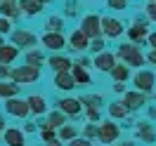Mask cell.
Here are the masks:
<instances>
[{
  "mask_svg": "<svg viewBox=\"0 0 156 146\" xmlns=\"http://www.w3.org/2000/svg\"><path fill=\"white\" fill-rule=\"evenodd\" d=\"M118 57L126 59L130 66H142V61H144L142 52L137 47H133V45H121V47H118Z\"/></svg>",
  "mask_w": 156,
  "mask_h": 146,
  "instance_id": "1",
  "label": "cell"
},
{
  "mask_svg": "<svg viewBox=\"0 0 156 146\" xmlns=\"http://www.w3.org/2000/svg\"><path fill=\"white\" fill-rule=\"evenodd\" d=\"M12 78L17 80V83H31V80L38 78V68H33V66L14 68V71H12Z\"/></svg>",
  "mask_w": 156,
  "mask_h": 146,
  "instance_id": "2",
  "label": "cell"
},
{
  "mask_svg": "<svg viewBox=\"0 0 156 146\" xmlns=\"http://www.w3.org/2000/svg\"><path fill=\"white\" fill-rule=\"evenodd\" d=\"M99 31H104V36H109V38H116V36H121L123 33V26L118 24L116 19H99Z\"/></svg>",
  "mask_w": 156,
  "mask_h": 146,
  "instance_id": "3",
  "label": "cell"
},
{
  "mask_svg": "<svg viewBox=\"0 0 156 146\" xmlns=\"http://www.w3.org/2000/svg\"><path fill=\"white\" fill-rule=\"evenodd\" d=\"M80 33H83L85 38H97L99 36V17H85Z\"/></svg>",
  "mask_w": 156,
  "mask_h": 146,
  "instance_id": "4",
  "label": "cell"
},
{
  "mask_svg": "<svg viewBox=\"0 0 156 146\" xmlns=\"http://www.w3.org/2000/svg\"><path fill=\"white\" fill-rule=\"evenodd\" d=\"M97 134L104 144H111V141H116V137H118V127L114 125V123H102V127L97 130Z\"/></svg>",
  "mask_w": 156,
  "mask_h": 146,
  "instance_id": "5",
  "label": "cell"
},
{
  "mask_svg": "<svg viewBox=\"0 0 156 146\" xmlns=\"http://www.w3.org/2000/svg\"><path fill=\"white\" fill-rule=\"evenodd\" d=\"M135 85H137L140 92H149V90L154 87V73H149V71L137 73V76H135Z\"/></svg>",
  "mask_w": 156,
  "mask_h": 146,
  "instance_id": "6",
  "label": "cell"
},
{
  "mask_svg": "<svg viewBox=\"0 0 156 146\" xmlns=\"http://www.w3.org/2000/svg\"><path fill=\"white\" fill-rule=\"evenodd\" d=\"M5 108H7V113H12V116H26L29 113V104L21 101V99H7Z\"/></svg>",
  "mask_w": 156,
  "mask_h": 146,
  "instance_id": "7",
  "label": "cell"
},
{
  "mask_svg": "<svg viewBox=\"0 0 156 146\" xmlns=\"http://www.w3.org/2000/svg\"><path fill=\"white\" fill-rule=\"evenodd\" d=\"M12 40H14L17 45H26V47L36 45V36L29 33V31H14V33H12Z\"/></svg>",
  "mask_w": 156,
  "mask_h": 146,
  "instance_id": "8",
  "label": "cell"
},
{
  "mask_svg": "<svg viewBox=\"0 0 156 146\" xmlns=\"http://www.w3.org/2000/svg\"><path fill=\"white\" fill-rule=\"evenodd\" d=\"M55 83H57V87H59V90H73V87H76V80H73V76H69L66 71L57 73Z\"/></svg>",
  "mask_w": 156,
  "mask_h": 146,
  "instance_id": "9",
  "label": "cell"
},
{
  "mask_svg": "<svg viewBox=\"0 0 156 146\" xmlns=\"http://www.w3.org/2000/svg\"><path fill=\"white\" fill-rule=\"evenodd\" d=\"M43 42H45V47H50V49H62L64 47V38H62L59 33H45Z\"/></svg>",
  "mask_w": 156,
  "mask_h": 146,
  "instance_id": "10",
  "label": "cell"
},
{
  "mask_svg": "<svg viewBox=\"0 0 156 146\" xmlns=\"http://www.w3.org/2000/svg\"><path fill=\"white\" fill-rule=\"evenodd\" d=\"M5 141L7 146H24V134H21L19 130H5Z\"/></svg>",
  "mask_w": 156,
  "mask_h": 146,
  "instance_id": "11",
  "label": "cell"
},
{
  "mask_svg": "<svg viewBox=\"0 0 156 146\" xmlns=\"http://www.w3.org/2000/svg\"><path fill=\"white\" fill-rule=\"evenodd\" d=\"M59 108H62L64 113L76 116L78 111H80V101H78V99H62V101H59Z\"/></svg>",
  "mask_w": 156,
  "mask_h": 146,
  "instance_id": "12",
  "label": "cell"
},
{
  "mask_svg": "<svg viewBox=\"0 0 156 146\" xmlns=\"http://www.w3.org/2000/svg\"><path fill=\"white\" fill-rule=\"evenodd\" d=\"M95 64H97V68H99V71H111V68L116 66V64H114V57H111L109 52L99 54V57L95 59Z\"/></svg>",
  "mask_w": 156,
  "mask_h": 146,
  "instance_id": "13",
  "label": "cell"
},
{
  "mask_svg": "<svg viewBox=\"0 0 156 146\" xmlns=\"http://www.w3.org/2000/svg\"><path fill=\"white\" fill-rule=\"evenodd\" d=\"M29 111H33V113H45V99L38 97V94H33V97H29Z\"/></svg>",
  "mask_w": 156,
  "mask_h": 146,
  "instance_id": "14",
  "label": "cell"
},
{
  "mask_svg": "<svg viewBox=\"0 0 156 146\" xmlns=\"http://www.w3.org/2000/svg\"><path fill=\"white\" fill-rule=\"evenodd\" d=\"M142 104H144V97L140 92H130V94H126V104L123 106L126 108H140Z\"/></svg>",
  "mask_w": 156,
  "mask_h": 146,
  "instance_id": "15",
  "label": "cell"
},
{
  "mask_svg": "<svg viewBox=\"0 0 156 146\" xmlns=\"http://www.w3.org/2000/svg\"><path fill=\"white\" fill-rule=\"evenodd\" d=\"M17 59V47H10V45H0V61L7 64V61H14Z\"/></svg>",
  "mask_w": 156,
  "mask_h": 146,
  "instance_id": "16",
  "label": "cell"
},
{
  "mask_svg": "<svg viewBox=\"0 0 156 146\" xmlns=\"http://www.w3.org/2000/svg\"><path fill=\"white\" fill-rule=\"evenodd\" d=\"M71 45H73V49H85L88 47V38H85L80 31H76V33L71 36Z\"/></svg>",
  "mask_w": 156,
  "mask_h": 146,
  "instance_id": "17",
  "label": "cell"
},
{
  "mask_svg": "<svg viewBox=\"0 0 156 146\" xmlns=\"http://www.w3.org/2000/svg\"><path fill=\"white\" fill-rule=\"evenodd\" d=\"M19 92V85H10V83H0V97L12 99L14 94Z\"/></svg>",
  "mask_w": 156,
  "mask_h": 146,
  "instance_id": "18",
  "label": "cell"
},
{
  "mask_svg": "<svg viewBox=\"0 0 156 146\" xmlns=\"http://www.w3.org/2000/svg\"><path fill=\"white\" fill-rule=\"evenodd\" d=\"M21 10L26 12V14H38L40 2H36V0H21Z\"/></svg>",
  "mask_w": 156,
  "mask_h": 146,
  "instance_id": "19",
  "label": "cell"
},
{
  "mask_svg": "<svg viewBox=\"0 0 156 146\" xmlns=\"http://www.w3.org/2000/svg\"><path fill=\"white\" fill-rule=\"evenodd\" d=\"M50 66L57 68L59 73H62V71H66V68L71 66V61H69V59H62V57H52L50 59Z\"/></svg>",
  "mask_w": 156,
  "mask_h": 146,
  "instance_id": "20",
  "label": "cell"
},
{
  "mask_svg": "<svg viewBox=\"0 0 156 146\" xmlns=\"http://www.w3.org/2000/svg\"><path fill=\"white\" fill-rule=\"evenodd\" d=\"M128 33H130V38H133V40H142L147 36V26H144V24H135Z\"/></svg>",
  "mask_w": 156,
  "mask_h": 146,
  "instance_id": "21",
  "label": "cell"
},
{
  "mask_svg": "<svg viewBox=\"0 0 156 146\" xmlns=\"http://www.w3.org/2000/svg\"><path fill=\"white\" fill-rule=\"evenodd\" d=\"M111 73H114V78H116L118 83H126V80H128V76H130L128 66H114V68H111Z\"/></svg>",
  "mask_w": 156,
  "mask_h": 146,
  "instance_id": "22",
  "label": "cell"
},
{
  "mask_svg": "<svg viewBox=\"0 0 156 146\" xmlns=\"http://www.w3.org/2000/svg\"><path fill=\"white\" fill-rule=\"evenodd\" d=\"M109 113H111L114 118H126L128 116V108L123 106V104H118V101H116V104H111V106H109Z\"/></svg>",
  "mask_w": 156,
  "mask_h": 146,
  "instance_id": "23",
  "label": "cell"
},
{
  "mask_svg": "<svg viewBox=\"0 0 156 146\" xmlns=\"http://www.w3.org/2000/svg\"><path fill=\"white\" fill-rule=\"evenodd\" d=\"M40 64H43V54H40V52H29V57H26V66L38 68Z\"/></svg>",
  "mask_w": 156,
  "mask_h": 146,
  "instance_id": "24",
  "label": "cell"
},
{
  "mask_svg": "<svg viewBox=\"0 0 156 146\" xmlns=\"http://www.w3.org/2000/svg\"><path fill=\"white\" fill-rule=\"evenodd\" d=\"M73 80H78V83H90L88 71H85L83 66H76V68H73Z\"/></svg>",
  "mask_w": 156,
  "mask_h": 146,
  "instance_id": "25",
  "label": "cell"
},
{
  "mask_svg": "<svg viewBox=\"0 0 156 146\" xmlns=\"http://www.w3.org/2000/svg\"><path fill=\"white\" fill-rule=\"evenodd\" d=\"M0 12H2L5 17H14V14H17V5H12V2H2V5H0Z\"/></svg>",
  "mask_w": 156,
  "mask_h": 146,
  "instance_id": "26",
  "label": "cell"
},
{
  "mask_svg": "<svg viewBox=\"0 0 156 146\" xmlns=\"http://www.w3.org/2000/svg\"><path fill=\"white\" fill-rule=\"evenodd\" d=\"M40 137H43V141H55V132H52V127H43L40 130Z\"/></svg>",
  "mask_w": 156,
  "mask_h": 146,
  "instance_id": "27",
  "label": "cell"
},
{
  "mask_svg": "<svg viewBox=\"0 0 156 146\" xmlns=\"http://www.w3.org/2000/svg\"><path fill=\"white\" fill-rule=\"evenodd\" d=\"M140 137H142L144 141H154V132H151V130H149L147 125H142V127H140Z\"/></svg>",
  "mask_w": 156,
  "mask_h": 146,
  "instance_id": "28",
  "label": "cell"
},
{
  "mask_svg": "<svg viewBox=\"0 0 156 146\" xmlns=\"http://www.w3.org/2000/svg\"><path fill=\"white\" fill-rule=\"evenodd\" d=\"M62 123H66L62 113H52V116H50V127H59Z\"/></svg>",
  "mask_w": 156,
  "mask_h": 146,
  "instance_id": "29",
  "label": "cell"
},
{
  "mask_svg": "<svg viewBox=\"0 0 156 146\" xmlns=\"http://www.w3.org/2000/svg\"><path fill=\"white\" fill-rule=\"evenodd\" d=\"M59 137H62V139H73V137H76V130H73V127H62Z\"/></svg>",
  "mask_w": 156,
  "mask_h": 146,
  "instance_id": "30",
  "label": "cell"
},
{
  "mask_svg": "<svg viewBox=\"0 0 156 146\" xmlns=\"http://www.w3.org/2000/svg\"><path fill=\"white\" fill-rule=\"evenodd\" d=\"M99 101H102L99 97H83V104H85V106H90V108L99 106Z\"/></svg>",
  "mask_w": 156,
  "mask_h": 146,
  "instance_id": "31",
  "label": "cell"
},
{
  "mask_svg": "<svg viewBox=\"0 0 156 146\" xmlns=\"http://www.w3.org/2000/svg\"><path fill=\"white\" fill-rule=\"evenodd\" d=\"M109 5H111L114 10H123V7L128 5V0H109Z\"/></svg>",
  "mask_w": 156,
  "mask_h": 146,
  "instance_id": "32",
  "label": "cell"
},
{
  "mask_svg": "<svg viewBox=\"0 0 156 146\" xmlns=\"http://www.w3.org/2000/svg\"><path fill=\"white\" fill-rule=\"evenodd\" d=\"M147 14H149V19H154V21H156V2H151V5L147 7Z\"/></svg>",
  "mask_w": 156,
  "mask_h": 146,
  "instance_id": "33",
  "label": "cell"
},
{
  "mask_svg": "<svg viewBox=\"0 0 156 146\" xmlns=\"http://www.w3.org/2000/svg\"><path fill=\"white\" fill-rule=\"evenodd\" d=\"M71 146H92L90 141H85V139H73L71 141Z\"/></svg>",
  "mask_w": 156,
  "mask_h": 146,
  "instance_id": "34",
  "label": "cell"
},
{
  "mask_svg": "<svg viewBox=\"0 0 156 146\" xmlns=\"http://www.w3.org/2000/svg\"><path fill=\"white\" fill-rule=\"evenodd\" d=\"M5 31H10V21H7V19H0V33H5Z\"/></svg>",
  "mask_w": 156,
  "mask_h": 146,
  "instance_id": "35",
  "label": "cell"
},
{
  "mask_svg": "<svg viewBox=\"0 0 156 146\" xmlns=\"http://www.w3.org/2000/svg\"><path fill=\"white\" fill-rule=\"evenodd\" d=\"M50 29H62V19H50Z\"/></svg>",
  "mask_w": 156,
  "mask_h": 146,
  "instance_id": "36",
  "label": "cell"
},
{
  "mask_svg": "<svg viewBox=\"0 0 156 146\" xmlns=\"http://www.w3.org/2000/svg\"><path fill=\"white\" fill-rule=\"evenodd\" d=\"M102 47H104L102 40H95V42H92V49H95V52H102Z\"/></svg>",
  "mask_w": 156,
  "mask_h": 146,
  "instance_id": "37",
  "label": "cell"
},
{
  "mask_svg": "<svg viewBox=\"0 0 156 146\" xmlns=\"http://www.w3.org/2000/svg\"><path fill=\"white\" fill-rule=\"evenodd\" d=\"M0 76H10V71H7L5 66H0Z\"/></svg>",
  "mask_w": 156,
  "mask_h": 146,
  "instance_id": "38",
  "label": "cell"
},
{
  "mask_svg": "<svg viewBox=\"0 0 156 146\" xmlns=\"http://www.w3.org/2000/svg\"><path fill=\"white\" fill-rule=\"evenodd\" d=\"M149 61H154V64H156V49L151 52V54H149Z\"/></svg>",
  "mask_w": 156,
  "mask_h": 146,
  "instance_id": "39",
  "label": "cell"
},
{
  "mask_svg": "<svg viewBox=\"0 0 156 146\" xmlns=\"http://www.w3.org/2000/svg\"><path fill=\"white\" fill-rule=\"evenodd\" d=\"M149 42H151V47H156V33L151 36V38H149Z\"/></svg>",
  "mask_w": 156,
  "mask_h": 146,
  "instance_id": "40",
  "label": "cell"
},
{
  "mask_svg": "<svg viewBox=\"0 0 156 146\" xmlns=\"http://www.w3.org/2000/svg\"><path fill=\"white\" fill-rule=\"evenodd\" d=\"M48 146H62V144H59L57 139H55V141H50V144H48Z\"/></svg>",
  "mask_w": 156,
  "mask_h": 146,
  "instance_id": "41",
  "label": "cell"
},
{
  "mask_svg": "<svg viewBox=\"0 0 156 146\" xmlns=\"http://www.w3.org/2000/svg\"><path fill=\"white\" fill-rule=\"evenodd\" d=\"M2 127H5V120H2V116H0V130H2Z\"/></svg>",
  "mask_w": 156,
  "mask_h": 146,
  "instance_id": "42",
  "label": "cell"
},
{
  "mask_svg": "<svg viewBox=\"0 0 156 146\" xmlns=\"http://www.w3.org/2000/svg\"><path fill=\"white\" fill-rule=\"evenodd\" d=\"M121 146H135V144H133V141H128V144H121Z\"/></svg>",
  "mask_w": 156,
  "mask_h": 146,
  "instance_id": "43",
  "label": "cell"
},
{
  "mask_svg": "<svg viewBox=\"0 0 156 146\" xmlns=\"http://www.w3.org/2000/svg\"><path fill=\"white\" fill-rule=\"evenodd\" d=\"M2 2H12V0H2Z\"/></svg>",
  "mask_w": 156,
  "mask_h": 146,
  "instance_id": "44",
  "label": "cell"
},
{
  "mask_svg": "<svg viewBox=\"0 0 156 146\" xmlns=\"http://www.w3.org/2000/svg\"><path fill=\"white\" fill-rule=\"evenodd\" d=\"M36 2H45V0H36Z\"/></svg>",
  "mask_w": 156,
  "mask_h": 146,
  "instance_id": "45",
  "label": "cell"
},
{
  "mask_svg": "<svg viewBox=\"0 0 156 146\" xmlns=\"http://www.w3.org/2000/svg\"><path fill=\"white\" fill-rule=\"evenodd\" d=\"M154 2H156V0H154Z\"/></svg>",
  "mask_w": 156,
  "mask_h": 146,
  "instance_id": "46",
  "label": "cell"
}]
</instances>
